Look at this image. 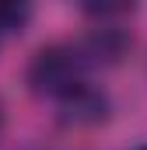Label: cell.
<instances>
[{"label": "cell", "mask_w": 147, "mask_h": 150, "mask_svg": "<svg viewBox=\"0 0 147 150\" xmlns=\"http://www.w3.org/2000/svg\"><path fill=\"white\" fill-rule=\"evenodd\" d=\"M91 74L95 70H91L84 49L77 45V38L74 42H53V45H42L32 56V63H28V87L39 98L56 105L74 87L91 80Z\"/></svg>", "instance_id": "cell-1"}, {"label": "cell", "mask_w": 147, "mask_h": 150, "mask_svg": "<svg viewBox=\"0 0 147 150\" xmlns=\"http://www.w3.org/2000/svg\"><path fill=\"white\" fill-rule=\"evenodd\" d=\"M109 94L95 84V80H84L81 87H74L67 98L56 101V119L63 126H74V129H84V126H98L109 119Z\"/></svg>", "instance_id": "cell-2"}, {"label": "cell", "mask_w": 147, "mask_h": 150, "mask_svg": "<svg viewBox=\"0 0 147 150\" xmlns=\"http://www.w3.org/2000/svg\"><path fill=\"white\" fill-rule=\"evenodd\" d=\"M130 150H147V143H137V147H130Z\"/></svg>", "instance_id": "cell-3"}, {"label": "cell", "mask_w": 147, "mask_h": 150, "mask_svg": "<svg viewBox=\"0 0 147 150\" xmlns=\"http://www.w3.org/2000/svg\"><path fill=\"white\" fill-rule=\"evenodd\" d=\"M4 38H7V32H4V28H0V45H4Z\"/></svg>", "instance_id": "cell-4"}, {"label": "cell", "mask_w": 147, "mask_h": 150, "mask_svg": "<svg viewBox=\"0 0 147 150\" xmlns=\"http://www.w3.org/2000/svg\"><path fill=\"white\" fill-rule=\"evenodd\" d=\"M0 126H4V108H0Z\"/></svg>", "instance_id": "cell-5"}]
</instances>
